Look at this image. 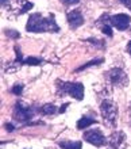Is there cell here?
Wrapping results in <instances>:
<instances>
[{
    "instance_id": "cell-1",
    "label": "cell",
    "mask_w": 131,
    "mask_h": 149,
    "mask_svg": "<svg viewBox=\"0 0 131 149\" xmlns=\"http://www.w3.org/2000/svg\"><path fill=\"white\" fill-rule=\"evenodd\" d=\"M26 30L31 33H43V31H49V33H58L60 27L54 20V15L50 14L49 18L43 16L42 14H33L30 15L28 20L26 24Z\"/></svg>"
},
{
    "instance_id": "cell-2",
    "label": "cell",
    "mask_w": 131,
    "mask_h": 149,
    "mask_svg": "<svg viewBox=\"0 0 131 149\" xmlns=\"http://www.w3.org/2000/svg\"><path fill=\"white\" fill-rule=\"evenodd\" d=\"M100 111L105 125L114 127L116 125V119H118V107L115 103L110 99H105L100 104Z\"/></svg>"
},
{
    "instance_id": "cell-3",
    "label": "cell",
    "mask_w": 131,
    "mask_h": 149,
    "mask_svg": "<svg viewBox=\"0 0 131 149\" xmlns=\"http://www.w3.org/2000/svg\"><path fill=\"white\" fill-rule=\"evenodd\" d=\"M57 87L64 92V94L70 95L72 98L82 100L84 99V86L81 83H69L57 80Z\"/></svg>"
},
{
    "instance_id": "cell-4",
    "label": "cell",
    "mask_w": 131,
    "mask_h": 149,
    "mask_svg": "<svg viewBox=\"0 0 131 149\" xmlns=\"http://www.w3.org/2000/svg\"><path fill=\"white\" fill-rule=\"evenodd\" d=\"M14 117L19 122H27L28 119L34 117V110L30 106H27L23 102H16L15 110H14Z\"/></svg>"
},
{
    "instance_id": "cell-5",
    "label": "cell",
    "mask_w": 131,
    "mask_h": 149,
    "mask_svg": "<svg viewBox=\"0 0 131 149\" xmlns=\"http://www.w3.org/2000/svg\"><path fill=\"white\" fill-rule=\"evenodd\" d=\"M108 77H110V81L112 84H115V86L126 87L128 84L127 74L124 73V71L120 69V68H112L111 71H108Z\"/></svg>"
},
{
    "instance_id": "cell-6",
    "label": "cell",
    "mask_w": 131,
    "mask_h": 149,
    "mask_svg": "<svg viewBox=\"0 0 131 149\" xmlns=\"http://www.w3.org/2000/svg\"><path fill=\"white\" fill-rule=\"evenodd\" d=\"M84 140L95 146H103L105 144V137L99 129H92L84 133Z\"/></svg>"
},
{
    "instance_id": "cell-7",
    "label": "cell",
    "mask_w": 131,
    "mask_h": 149,
    "mask_svg": "<svg viewBox=\"0 0 131 149\" xmlns=\"http://www.w3.org/2000/svg\"><path fill=\"white\" fill-rule=\"evenodd\" d=\"M131 18L126 14H116V15L110 16V23L112 26H115L118 30L123 31V30H127L128 26H130Z\"/></svg>"
},
{
    "instance_id": "cell-8",
    "label": "cell",
    "mask_w": 131,
    "mask_h": 149,
    "mask_svg": "<svg viewBox=\"0 0 131 149\" xmlns=\"http://www.w3.org/2000/svg\"><path fill=\"white\" fill-rule=\"evenodd\" d=\"M30 8H33V3L27 1V0H11V11L15 15L24 14Z\"/></svg>"
},
{
    "instance_id": "cell-9",
    "label": "cell",
    "mask_w": 131,
    "mask_h": 149,
    "mask_svg": "<svg viewBox=\"0 0 131 149\" xmlns=\"http://www.w3.org/2000/svg\"><path fill=\"white\" fill-rule=\"evenodd\" d=\"M66 19H68V23H69V26L72 29H77L84 23V16H82L81 11H78V10H73V11L68 12Z\"/></svg>"
},
{
    "instance_id": "cell-10",
    "label": "cell",
    "mask_w": 131,
    "mask_h": 149,
    "mask_svg": "<svg viewBox=\"0 0 131 149\" xmlns=\"http://www.w3.org/2000/svg\"><path fill=\"white\" fill-rule=\"evenodd\" d=\"M110 144L115 149H123L126 146V136L123 132H115L110 136Z\"/></svg>"
},
{
    "instance_id": "cell-11",
    "label": "cell",
    "mask_w": 131,
    "mask_h": 149,
    "mask_svg": "<svg viewBox=\"0 0 131 149\" xmlns=\"http://www.w3.org/2000/svg\"><path fill=\"white\" fill-rule=\"evenodd\" d=\"M107 18V15H103L99 19V22H97V24L100 26V29H101V31L104 33L105 36H108V37H112V29H111V26H110V19H105Z\"/></svg>"
},
{
    "instance_id": "cell-12",
    "label": "cell",
    "mask_w": 131,
    "mask_h": 149,
    "mask_svg": "<svg viewBox=\"0 0 131 149\" xmlns=\"http://www.w3.org/2000/svg\"><path fill=\"white\" fill-rule=\"evenodd\" d=\"M96 123V119L93 118H89V117H81V119L77 122V129L82 130L85 127H89L91 125H95Z\"/></svg>"
},
{
    "instance_id": "cell-13",
    "label": "cell",
    "mask_w": 131,
    "mask_h": 149,
    "mask_svg": "<svg viewBox=\"0 0 131 149\" xmlns=\"http://www.w3.org/2000/svg\"><path fill=\"white\" fill-rule=\"evenodd\" d=\"M58 145L61 146L62 149H81L82 148L81 141H61Z\"/></svg>"
},
{
    "instance_id": "cell-14",
    "label": "cell",
    "mask_w": 131,
    "mask_h": 149,
    "mask_svg": "<svg viewBox=\"0 0 131 149\" xmlns=\"http://www.w3.org/2000/svg\"><path fill=\"white\" fill-rule=\"evenodd\" d=\"M39 113H41V114H45V115H51V114H55V113H57V107L54 106V104L47 103V104H43V106L39 109Z\"/></svg>"
},
{
    "instance_id": "cell-15",
    "label": "cell",
    "mask_w": 131,
    "mask_h": 149,
    "mask_svg": "<svg viewBox=\"0 0 131 149\" xmlns=\"http://www.w3.org/2000/svg\"><path fill=\"white\" fill-rule=\"evenodd\" d=\"M43 61L41 58H37V57H27L23 61V64H27V65H39L42 64Z\"/></svg>"
},
{
    "instance_id": "cell-16",
    "label": "cell",
    "mask_w": 131,
    "mask_h": 149,
    "mask_svg": "<svg viewBox=\"0 0 131 149\" xmlns=\"http://www.w3.org/2000/svg\"><path fill=\"white\" fill-rule=\"evenodd\" d=\"M104 60L103 58H100V60H93V61H91V63H88V64H85L84 67H81V68H78L77 71H82V69H85V68H88V67H92V65H100L101 63H103Z\"/></svg>"
},
{
    "instance_id": "cell-17",
    "label": "cell",
    "mask_w": 131,
    "mask_h": 149,
    "mask_svg": "<svg viewBox=\"0 0 131 149\" xmlns=\"http://www.w3.org/2000/svg\"><path fill=\"white\" fill-rule=\"evenodd\" d=\"M23 84H15V86L12 87V92L15 95H20L22 92H23Z\"/></svg>"
},
{
    "instance_id": "cell-18",
    "label": "cell",
    "mask_w": 131,
    "mask_h": 149,
    "mask_svg": "<svg viewBox=\"0 0 131 149\" xmlns=\"http://www.w3.org/2000/svg\"><path fill=\"white\" fill-rule=\"evenodd\" d=\"M62 4H65V6H74V4H77L80 0H61Z\"/></svg>"
},
{
    "instance_id": "cell-19",
    "label": "cell",
    "mask_w": 131,
    "mask_h": 149,
    "mask_svg": "<svg viewBox=\"0 0 131 149\" xmlns=\"http://www.w3.org/2000/svg\"><path fill=\"white\" fill-rule=\"evenodd\" d=\"M6 34H7L8 37H14V38H19V33H16V31H10V30H6Z\"/></svg>"
},
{
    "instance_id": "cell-20",
    "label": "cell",
    "mask_w": 131,
    "mask_h": 149,
    "mask_svg": "<svg viewBox=\"0 0 131 149\" xmlns=\"http://www.w3.org/2000/svg\"><path fill=\"white\" fill-rule=\"evenodd\" d=\"M6 130H7V132H14V130H15V127H14V125H11V123H6Z\"/></svg>"
},
{
    "instance_id": "cell-21",
    "label": "cell",
    "mask_w": 131,
    "mask_h": 149,
    "mask_svg": "<svg viewBox=\"0 0 131 149\" xmlns=\"http://www.w3.org/2000/svg\"><path fill=\"white\" fill-rule=\"evenodd\" d=\"M122 3H123L124 6H126V7L131 11V0H122Z\"/></svg>"
},
{
    "instance_id": "cell-22",
    "label": "cell",
    "mask_w": 131,
    "mask_h": 149,
    "mask_svg": "<svg viewBox=\"0 0 131 149\" xmlns=\"http://www.w3.org/2000/svg\"><path fill=\"white\" fill-rule=\"evenodd\" d=\"M68 106H69V103H66V104H62V107L60 109V113H64V111L68 109Z\"/></svg>"
},
{
    "instance_id": "cell-23",
    "label": "cell",
    "mask_w": 131,
    "mask_h": 149,
    "mask_svg": "<svg viewBox=\"0 0 131 149\" xmlns=\"http://www.w3.org/2000/svg\"><path fill=\"white\" fill-rule=\"evenodd\" d=\"M127 52H128V53H130V54H131V41L127 43Z\"/></svg>"
},
{
    "instance_id": "cell-24",
    "label": "cell",
    "mask_w": 131,
    "mask_h": 149,
    "mask_svg": "<svg viewBox=\"0 0 131 149\" xmlns=\"http://www.w3.org/2000/svg\"><path fill=\"white\" fill-rule=\"evenodd\" d=\"M8 1H11V0H1V6H7Z\"/></svg>"
}]
</instances>
